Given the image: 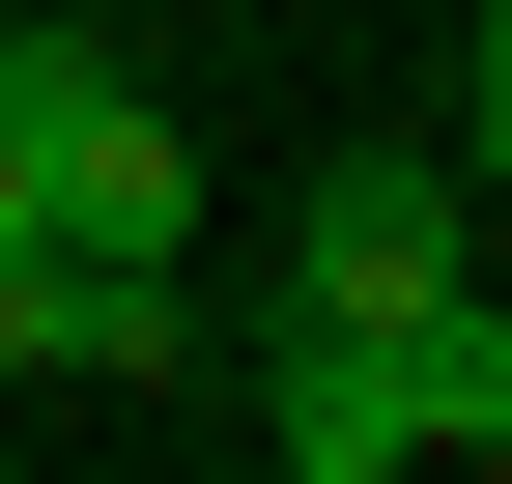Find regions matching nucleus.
<instances>
[{
	"label": "nucleus",
	"instance_id": "1",
	"mask_svg": "<svg viewBox=\"0 0 512 484\" xmlns=\"http://www.w3.org/2000/svg\"><path fill=\"white\" fill-rule=\"evenodd\" d=\"M484 257V171L456 143H313L285 171V314H399V285Z\"/></svg>",
	"mask_w": 512,
	"mask_h": 484
},
{
	"label": "nucleus",
	"instance_id": "2",
	"mask_svg": "<svg viewBox=\"0 0 512 484\" xmlns=\"http://www.w3.org/2000/svg\"><path fill=\"white\" fill-rule=\"evenodd\" d=\"M143 371H200V285L86 257V228H0V399H143Z\"/></svg>",
	"mask_w": 512,
	"mask_h": 484
},
{
	"label": "nucleus",
	"instance_id": "3",
	"mask_svg": "<svg viewBox=\"0 0 512 484\" xmlns=\"http://www.w3.org/2000/svg\"><path fill=\"white\" fill-rule=\"evenodd\" d=\"M228 371H256V456H285V484H399V456H427L399 371H370V314H256Z\"/></svg>",
	"mask_w": 512,
	"mask_h": 484
},
{
	"label": "nucleus",
	"instance_id": "4",
	"mask_svg": "<svg viewBox=\"0 0 512 484\" xmlns=\"http://www.w3.org/2000/svg\"><path fill=\"white\" fill-rule=\"evenodd\" d=\"M29 228H86V257H200V143H171L143 86H86V114L29 143Z\"/></svg>",
	"mask_w": 512,
	"mask_h": 484
},
{
	"label": "nucleus",
	"instance_id": "5",
	"mask_svg": "<svg viewBox=\"0 0 512 484\" xmlns=\"http://www.w3.org/2000/svg\"><path fill=\"white\" fill-rule=\"evenodd\" d=\"M370 371H399V428L427 456H512V285L456 257V285H399V314H370Z\"/></svg>",
	"mask_w": 512,
	"mask_h": 484
},
{
	"label": "nucleus",
	"instance_id": "6",
	"mask_svg": "<svg viewBox=\"0 0 512 484\" xmlns=\"http://www.w3.org/2000/svg\"><path fill=\"white\" fill-rule=\"evenodd\" d=\"M456 171L512 200V0H484V86H456Z\"/></svg>",
	"mask_w": 512,
	"mask_h": 484
},
{
	"label": "nucleus",
	"instance_id": "7",
	"mask_svg": "<svg viewBox=\"0 0 512 484\" xmlns=\"http://www.w3.org/2000/svg\"><path fill=\"white\" fill-rule=\"evenodd\" d=\"M0 228H29V143H0Z\"/></svg>",
	"mask_w": 512,
	"mask_h": 484
}]
</instances>
